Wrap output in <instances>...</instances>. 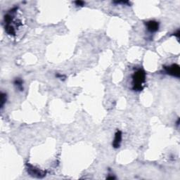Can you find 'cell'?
Instances as JSON below:
<instances>
[{
	"label": "cell",
	"mask_w": 180,
	"mask_h": 180,
	"mask_svg": "<svg viewBox=\"0 0 180 180\" xmlns=\"http://www.w3.org/2000/svg\"><path fill=\"white\" fill-rule=\"evenodd\" d=\"M14 85H15L17 87V88H18V89H19L21 91L23 90V80L21 79L16 78L15 80V81H14Z\"/></svg>",
	"instance_id": "obj_5"
},
{
	"label": "cell",
	"mask_w": 180,
	"mask_h": 180,
	"mask_svg": "<svg viewBox=\"0 0 180 180\" xmlns=\"http://www.w3.org/2000/svg\"><path fill=\"white\" fill-rule=\"evenodd\" d=\"M146 81V73L143 70L139 69L132 75L133 90L135 91H141L144 88Z\"/></svg>",
	"instance_id": "obj_1"
},
{
	"label": "cell",
	"mask_w": 180,
	"mask_h": 180,
	"mask_svg": "<svg viewBox=\"0 0 180 180\" xmlns=\"http://www.w3.org/2000/svg\"><path fill=\"white\" fill-rule=\"evenodd\" d=\"M147 30L151 33H155L159 28V23L155 21H150L146 23Z\"/></svg>",
	"instance_id": "obj_3"
},
{
	"label": "cell",
	"mask_w": 180,
	"mask_h": 180,
	"mask_svg": "<svg viewBox=\"0 0 180 180\" xmlns=\"http://www.w3.org/2000/svg\"><path fill=\"white\" fill-rule=\"evenodd\" d=\"M122 141V132L120 130H118L116 133L115 137H114L113 141V147L115 148H118L121 146Z\"/></svg>",
	"instance_id": "obj_4"
},
{
	"label": "cell",
	"mask_w": 180,
	"mask_h": 180,
	"mask_svg": "<svg viewBox=\"0 0 180 180\" xmlns=\"http://www.w3.org/2000/svg\"><path fill=\"white\" fill-rule=\"evenodd\" d=\"M165 70H166V73L167 74H169L170 75L177 77V78H179V74H180V70H179V66L177 64H172V65L168 67L165 68Z\"/></svg>",
	"instance_id": "obj_2"
},
{
	"label": "cell",
	"mask_w": 180,
	"mask_h": 180,
	"mask_svg": "<svg viewBox=\"0 0 180 180\" xmlns=\"http://www.w3.org/2000/svg\"><path fill=\"white\" fill-rule=\"evenodd\" d=\"M75 3L76 6H80V7H82V6H83L84 4H85V2H82V1H77Z\"/></svg>",
	"instance_id": "obj_7"
},
{
	"label": "cell",
	"mask_w": 180,
	"mask_h": 180,
	"mask_svg": "<svg viewBox=\"0 0 180 180\" xmlns=\"http://www.w3.org/2000/svg\"><path fill=\"white\" fill-rule=\"evenodd\" d=\"M7 101V94L2 93L1 96V101H2V108H3V105H4V103Z\"/></svg>",
	"instance_id": "obj_6"
}]
</instances>
